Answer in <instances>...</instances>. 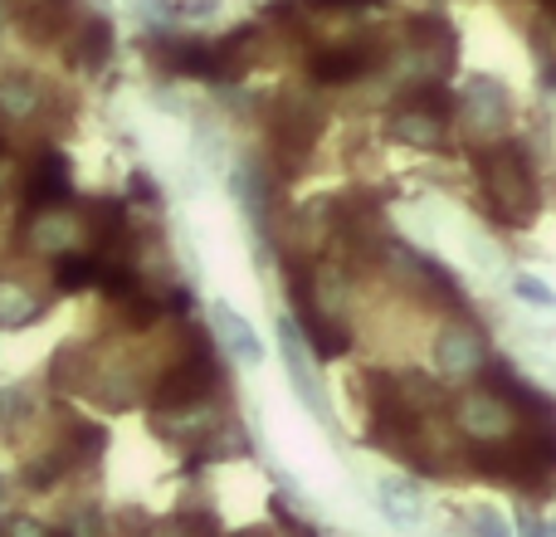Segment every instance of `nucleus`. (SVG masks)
<instances>
[{
	"label": "nucleus",
	"mask_w": 556,
	"mask_h": 537,
	"mask_svg": "<svg viewBox=\"0 0 556 537\" xmlns=\"http://www.w3.org/2000/svg\"><path fill=\"white\" fill-rule=\"evenodd\" d=\"M283 357H288V372H293L298 386H303V396H307V401H317V382H313L307 357H303V333H298L293 323H283Z\"/></svg>",
	"instance_id": "13"
},
{
	"label": "nucleus",
	"mask_w": 556,
	"mask_h": 537,
	"mask_svg": "<svg viewBox=\"0 0 556 537\" xmlns=\"http://www.w3.org/2000/svg\"><path fill=\"white\" fill-rule=\"evenodd\" d=\"M39 313H45V303H39L25 284L0 278V327H25V323H35Z\"/></svg>",
	"instance_id": "5"
},
{
	"label": "nucleus",
	"mask_w": 556,
	"mask_h": 537,
	"mask_svg": "<svg viewBox=\"0 0 556 537\" xmlns=\"http://www.w3.org/2000/svg\"><path fill=\"white\" fill-rule=\"evenodd\" d=\"M108 49H113V29H108V20H88V25H84V45L74 49V59L84 68H98L108 59Z\"/></svg>",
	"instance_id": "12"
},
{
	"label": "nucleus",
	"mask_w": 556,
	"mask_h": 537,
	"mask_svg": "<svg viewBox=\"0 0 556 537\" xmlns=\"http://www.w3.org/2000/svg\"><path fill=\"white\" fill-rule=\"evenodd\" d=\"M469 103H473V123H479V127H483V123H493V127L508 123V108H503V88L489 84V78H473Z\"/></svg>",
	"instance_id": "9"
},
{
	"label": "nucleus",
	"mask_w": 556,
	"mask_h": 537,
	"mask_svg": "<svg viewBox=\"0 0 556 537\" xmlns=\"http://www.w3.org/2000/svg\"><path fill=\"white\" fill-rule=\"evenodd\" d=\"M0 537H5V533H0Z\"/></svg>",
	"instance_id": "22"
},
{
	"label": "nucleus",
	"mask_w": 556,
	"mask_h": 537,
	"mask_svg": "<svg viewBox=\"0 0 556 537\" xmlns=\"http://www.w3.org/2000/svg\"><path fill=\"white\" fill-rule=\"evenodd\" d=\"M35 108H39V88L29 84V78H20V74L0 78V113L5 117H29Z\"/></svg>",
	"instance_id": "11"
},
{
	"label": "nucleus",
	"mask_w": 556,
	"mask_h": 537,
	"mask_svg": "<svg viewBox=\"0 0 556 537\" xmlns=\"http://www.w3.org/2000/svg\"><path fill=\"white\" fill-rule=\"evenodd\" d=\"M479 176H483V196H489V205L503 221L508 225L528 221L532 205H538V191H532V166L518 142H498L489 152H479Z\"/></svg>",
	"instance_id": "1"
},
{
	"label": "nucleus",
	"mask_w": 556,
	"mask_h": 537,
	"mask_svg": "<svg viewBox=\"0 0 556 537\" xmlns=\"http://www.w3.org/2000/svg\"><path fill=\"white\" fill-rule=\"evenodd\" d=\"M29 240H35V250L45 254H74L68 245H74V221L68 215H54V211H39L35 225H29Z\"/></svg>",
	"instance_id": "6"
},
{
	"label": "nucleus",
	"mask_w": 556,
	"mask_h": 537,
	"mask_svg": "<svg viewBox=\"0 0 556 537\" xmlns=\"http://www.w3.org/2000/svg\"><path fill=\"white\" fill-rule=\"evenodd\" d=\"M215 323H220L225 333H230V347L244 357V362H260V342H254V333L230 313V308H215Z\"/></svg>",
	"instance_id": "16"
},
{
	"label": "nucleus",
	"mask_w": 556,
	"mask_h": 537,
	"mask_svg": "<svg viewBox=\"0 0 556 537\" xmlns=\"http://www.w3.org/2000/svg\"><path fill=\"white\" fill-rule=\"evenodd\" d=\"M313 5H366V0H313Z\"/></svg>",
	"instance_id": "20"
},
{
	"label": "nucleus",
	"mask_w": 556,
	"mask_h": 537,
	"mask_svg": "<svg viewBox=\"0 0 556 537\" xmlns=\"http://www.w3.org/2000/svg\"><path fill=\"white\" fill-rule=\"evenodd\" d=\"M381 509L391 513L395 523H415L420 519V494L405 479H381Z\"/></svg>",
	"instance_id": "8"
},
{
	"label": "nucleus",
	"mask_w": 556,
	"mask_h": 537,
	"mask_svg": "<svg viewBox=\"0 0 556 537\" xmlns=\"http://www.w3.org/2000/svg\"><path fill=\"white\" fill-rule=\"evenodd\" d=\"M440 362H444V372H469V366H479L483 362L479 337H473V333H444Z\"/></svg>",
	"instance_id": "7"
},
{
	"label": "nucleus",
	"mask_w": 556,
	"mask_h": 537,
	"mask_svg": "<svg viewBox=\"0 0 556 537\" xmlns=\"http://www.w3.org/2000/svg\"><path fill=\"white\" fill-rule=\"evenodd\" d=\"M98 274H103L98 254H59V264H54L59 288H88V284H98Z\"/></svg>",
	"instance_id": "10"
},
{
	"label": "nucleus",
	"mask_w": 556,
	"mask_h": 537,
	"mask_svg": "<svg viewBox=\"0 0 556 537\" xmlns=\"http://www.w3.org/2000/svg\"><path fill=\"white\" fill-rule=\"evenodd\" d=\"M25 201L35 205V211H49V205L68 201V166H64V157H54V152L39 157V166L29 172Z\"/></svg>",
	"instance_id": "3"
},
{
	"label": "nucleus",
	"mask_w": 556,
	"mask_h": 537,
	"mask_svg": "<svg viewBox=\"0 0 556 537\" xmlns=\"http://www.w3.org/2000/svg\"><path fill=\"white\" fill-rule=\"evenodd\" d=\"M395 137H410L415 147H440V117L405 108V113L395 117Z\"/></svg>",
	"instance_id": "14"
},
{
	"label": "nucleus",
	"mask_w": 556,
	"mask_h": 537,
	"mask_svg": "<svg viewBox=\"0 0 556 537\" xmlns=\"http://www.w3.org/2000/svg\"><path fill=\"white\" fill-rule=\"evenodd\" d=\"M0 509H5V479H0Z\"/></svg>",
	"instance_id": "21"
},
{
	"label": "nucleus",
	"mask_w": 556,
	"mask_h": 537,
	"mask_svg": "<svg viewBox=\"0 0 556 537\" xmlns=\"http://www.w3.org/2000/svg\"><path fill=\"white\" fill-rule=\"evenodd\" d=\"M473 528H479V537H508L498 513H473Z\"/></svg>",
	"instance_id": "18"
},
{
	"label": "nucleus",
	"mask_w": 556,
	"mask_h": 537,
	"mask_svg": "<svg viewBox=\"0 0 556 537\" xmlns=\"http://www.w3.org/2000/svg\"><path fill=\"white\" fill-rule=\"evenodd\" d=\"M464 425H469V430L503 435V430H508V411H503L498 401H469V405H464Z\"/></svg>",
	"instance_id": "15"
},
{
	"label": "nucleus",
	"mask_w": 556,
	"mask_h": 537,
	"mask_svg": "<svg viewBox=\"0 0 556 537\" xmlns=\"http://www.w3.org/2000/svg\"><path fill=\"white\" fill-rule=\"evenodd\" d=\"M371 59H376V49H371V45L327 49V54H317V59H313V74L323 78V84H346V78L366 74V68H371Z\"/></svg>",
	"instance_id": "4"
},
{
	"label": "nucleus",
	"mask_w": 556,
	"mask_h": 537,
	"mask_svg": "<svg viewBox=\"0 0 556 537\" xmlns=\"http://www.w3.org/2000/svg\"><path fill=\"white\" fill-rule=\"evenodd\" d=\"M205 391H211V357L195 352L191 362H181L162 382V391H156V405H162V411H166V405H191L195 396H205Z\"/></svg>",
	"instance_id": "2"
},
{
	"label": "nucleus",
	"mask_w": 556,
	"mask_h": 537,
	"mask_svg": "<svg viewBox=\"0 0 556 537\" xmlns=\"http://www.w3.org/2000/svg\"><path fill=\"white\" fill-rule=\"evenodd\" d=\"M5 537H49V533H45V528H39V523H29V519H20V523H15V528H10Z\"/></svg>",
	"instance_id": "19"
},
{
	"label": "nucleus",
	"mask_w": 556,
	"mask_h": 537,
	"mask_svg": "<svg viewBox=\"0 0 556 537\" xmlns=\"http://www.w3.org/2000/svg\"><path fill=\"white\" fill-rule=\"evenodd\" d=\"M518 294L532 298V303H556V294L547 284H538V278H518Z\"/></svg>",
	"instance_id": "17"
}]
</instances>
